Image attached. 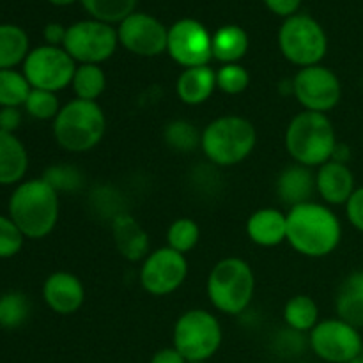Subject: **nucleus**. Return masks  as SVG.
<instances>
[{
  "label": "nucleus",
  "mask_w": 363,
  "mask_h": 363,
  "mask_svg": "<svg viewBox=\"0 0 363 363\" xmlns=\"http://www.w3.org/2000/svg\"><path fill=\"white\" fill-rule=\"evenodd\" d=\"M257 144V131L241 116H222L208 124L201 135V149L216 167H234L248 158Z\"/></svg>",
  "instance_id": "4"
},
{
  "label": "nucleus",
  "mask_w": 363,
  "mask_h": 363,
  "mask_svg": "<svg viewBox=\"0 0 363 363\" xmlns=\"http://www.w3.org/2000/svg\"><path fill=\"white\" fill-rule=\"evenodd\" d=\"M30 314V303L20 291H11L0 296V328H20Z\"/></svg>",
  "instance_id": "31"
},
{
  "label": "nucleus",
  "mask_w": 363,
  "mask_h": 363,
  "mask_svg": "<svg viewBox=\"0 0 363 363\" xmlns=\"http://www.w3.org/2000/svg\"><path fill=\"white\" fill-rule=\"evenodd\" d=\"M350 363H363V353L360 354V357H357L353 362H350Z\"/></svg>",
  "instance_id": "43"
},
{
  "label": "nucleus",
  "mask_w": 363,
  "mask_h": 363,
  "mask_svg": "<svg viewBox=\"0 0 363 363\" xmlns=\"http://www.w3.org/2000/svg\"><path fill=\"white\" fill-rule=\"evenodd\" d=\"M248 85H250V73L240 62L223 64L216 71V89L223 94L238 96L247 91Z\"/></svg>",
  "instance_id": "33"
},
{
  "label": "nucleus",
  "mask_w": 363,
  "mask_h": 363,
  "mask_svg": "<svg viewBox=\"0 0 363 363\" xmlns=\"http://www.w3.org/2000/svg\"><path fill=\"white\" fill-rule=\"evenodd\" d=\"M337 318L363 330V269L350 273L339 286L335 296Z\"/></svg>",
  "instance_id": "22"
},
{
  "label": "nucleus",
  "mask_w": 363,
  "mask_h": 363,
  "mask_svg": "<svg viewBox=\"0 0 363 363\" xmlns=\"http://www.w3.org/2000/svg\"><path fill=\"white\" fill-rule=\"evenodd\" d=\"M117 38L128 52L140 57L162 55L169 45V30L165 25L145 13H133L121 21Z\"/></svg>",
  "instance_id": "15"
},
{
  "label": "nucleus",
  "mask_w": 363,
  "mask_h": 363,
  "mask_svg": "<svg viewBox=\"0 0 363 363\" xmlns=\"http://www.w3.org/2000/svg\"><path fill=\"white\" fill-rule=\"evenodd\" d=\"M28 55V35L18 25H0V69H13Z\"/></svg>",
  "instance_id": "25"
},
{
  "label": "nucleus",
  "mask_w": 363,
  "mask_h": 363,
  "mask_svg": "<svg viewBox=\"0 0 363 363\" xmlns=\"http://www.w3.org/2000/svg\"><path fill=\"white\" fill-rule=\"evenodd\" d=\"M248 52V35L238 25H225L213 34V57L222 64H238Z\"/></svg>",
  "instance_id": "24"
},
{
  "label": "nucleus",
  "mask_w": 363,
  "mask_h": 363,
  "mask_svg": "<svg viewBox=\"0 0 363 363\" xmlns=\"http://www.w3.org/2000/svg\"><path fill=\"white\" fill-rule=\"evenodd\" d=\"M87 13L103 23H121L133 14L137 0H82Z\"/></svg>",
  "instance_id": "30"
},
{
  "label": "nucleus",
  "mask_w": 363,
  "mask_h": 363,
  "mask_svg": "<svg viewBox=\"0 0 363 363\" xmlns=\"http://www.w3.org/2000/svg\"><path fill=\"white\" fill-rule=\"evenodd\" d=\"M172 342L188 363L208 362L222 347V325L209 311L190 308L174 325Z\"/></svg>",
  "instance_id": "7"
},
{
  "label": "nucleus",
  "mask_w": 363,
  "mask_h": 363,
  "mask_svg": "<svg viewBox=\"0 0 363 363\" xmlns=\"http://www.w3.org/2000/svg\"><path fill=\"white\" fill-rule=\"evenodd\" d=\"M149 363H188L183 358V354L176 350V347H163V350L156 351Z\"/></svg>",
  "instance_id": "41"
},
{
  "label": "nucleus",
  "mask_w": 363,
  "mask_h": 363,
  "mask_svg": "<svg viewBox=\"0 0 363 363\" xmlns=\"http://www.w3.org/2000/svg\"><path fill=\"white\" fill-rule=\"evenodd\" d=\"M216 91V71L209 66L186 67L176 82V94L184 105L197 106L208 101Z\"/></svg>",
  "instance_id": "21"
},
{
  "label": "nucleus",
  "mask_w": 363,
  "mask_h": 363,
  "mask_svg": "<svg viewBox=\"0 0 363 363\" xmlns=\"http://www.w3.org/2000/svg\"><path fill=\"white\" fill-rule=\"evenodd\" d=\"M206 289L209 301L216 311L225 315H240L254 300V269L245 259H222L209 272Z\"/></svg>",
  "instance_id": "6"
},
{
  "label": "nucleus",
  "mask_w": 363,
  "mask_h": 363,
  "mask_svg": "<svg viewBox=\"0 0 363 363\" xmlns=\"http://www.w3.org/2000/svg\"><path fill=\"white\" fill-rule=\"evenodd\" d=\"M337 144L335 128L326 113L303 110L287 124L286 149L298 165L319 169L333 158Z\"/></svg>",
  "instance_id": "3"
},
{
  "label": "nucleus",
  "mask_w": 363,
  "mask_h": 363,
  "mask_svg": "<svg viewBox=\"0 0 363 363\" xmlns=\"http://www.w3.org/2000/svg\"><path fill=\"white\" fill-rule=\"evenodd\" d=\"M67 28H64L60 23H48L45 27V39L50 46H62L66 39Z\"/></svg>",
  "instance_id": "40"
},
{
  "label": "nucleus",
  "mask_w": 363,
  "mask_h": 363,
  "mask_svg": "<svg viewBox=\"0 0 363 363\" xmlns=\"http://www.w3.org/2000/svg\"><path fill=\"white\" fill-rule=\"evenodd\" d=\"M199 240H201V229L199 223L191 218L174 220L167 230V247L183 255L194 250Z\"/></svg>",
  "instance_id": "32"
},
{
  "label": "nucleus",
  "mask_w": 363,
  "mask_h": 363,
  "mask_svg": "<svg viewBox=\"0 0 363 363\" xmlns=\"http://www.w3.org/2000/svg\"><path fill=\"white\" fill-rule=\"evenodd\" d=\"M291 89L298 103L308 112L328 113L342 98V84L339 77L321 64L301 67L291 82Z\"/></svg>",
  "instance_id": "12"
},
{
  "label": "nucleus",
  "mask_w": 363,
  "mask_h": 363,
  "mask_svg": "<svg viewBox=\"0 0 363 363\" xmlns=\"http://www.w3.org/2000/svg\"><path fill=\"white\" fill-rule=\"evenodd\" d=\"M32 87L23 73L16 69H0V106L20 108L25 105Z\"/></svg>",
  "instance_id": "28"
},
{
  "label": "nucleus",
  "mask_w": 363,
  "mask_h": 363,
  "mask_svg": "<svg viewBox=\"0 0 363 363\" xmlns=\"http://www.w3.org/2000/svg\"><path fill=\"white\" fill-rule=\"evenodd\" d=\"M77 62L62 46H38L28 52L23 62V74L32 89L59 92L73 82Z\"/></svg>",
  "instance_id": "9"
},
{
  "label": "nucleus",
  "mask_w": 363,
  "mask_h": 363,
  "mask_svg": "<svg viewBox=\"0 0 363 363\" xmlns=\"http://www.w3.org/2000/svg\"><path fill=\"white\" fill-rule=\"evenodd\" d=\"M247 236L257 247H279L287 236V215L277 208L257 209L247 220Z\"/></svg>",
  "instance_id": "19"
},
{
  "label": "nucleus",
  "mask_w": 363,
  "mask_h": 363,
  "mask_svg": "<svg viewBox=\"0 0 363 363\" xmlns=\"http://www.w3.org/2000/svg\"><path fill=\"white\" fill-rule=\"evenodd\" d=\"M28 169V155L25 145L14 133L0 130V184H20Z\"/></svg>",
  "instance_id": "23"
},
{
  "label": "nucleus",
  "mask_w": 363,
  "mask_h": 363,
  "mask_svg": "<svg viewBox=\"0 0 363 363\" xmlns=\"http://www.w3.org/2000/svg\"><path fill=\"white\" fill-rule=\"evenodd\" d=\"M9 218L28 240H43L59 222V194L43 177L14 188L9 199Z\"/></svg>",
  "instance_id": "2"
},
{
  "label": "nucleus",
  "mask_w": 363,
  "mask_h": 363,
  "mask_svg": "<svg viewBox=\"0 0 363 363\" xmlns=\"http://www.w3.org/2000/svg\"><path fill=\"white\" fill-rule=\"evenodd\" d=\"M25 236L9 216L0 215V259H11L23 248Z\"/></svg>",
  "instance_id": "36"
},
{
  "label": "nucleus",
  "mask_w": 363,
  "mask_h": 363,
  "mask_svg": "<svg viewBox=\"0 0 363 363\" xmlns=\"http://www.w3.org/2000/svg\"><path fill=\"white\" fill-rule=\"evenodd\" d=\"M284 321L287 328L298 333H311L319 323L318 303L307 294H296L289 298L284 307Z\"/></svg>",
  "instance_id": "26"
},
{
  "label": "nucleus",
  "mask_w": 363,
  "mask_h": 363,
  "mask_svg": "<svg viewBox=\"0 0 363 363\" xmlns=\"http://www.w3.org/2000/svg\"><path fill=\"white\" fill-rule=\"evenodd\" d=\"M275 190L280 201L289 208L311 202L315 194V174L308 167L293 163L279 174Z\"/></svg>",
  "instance_id": "20"
},
{
  "label": "nucleus",
  "mask_w": 363,
  "mask_h": 363,
  "mask_svg": "<svg viewBox=\"0 0 363 363\" xmlns=\"http://www.w3.org/2000/svg\"><path fill=\"white\" fill-rule=\"evenodd\" d=\"M112 238L116 248L126 261H144L151 254L149 236L130 213H117L112 220Z\"/></svg>",
  "instance_id": "18"
},
{
  "label": "nucleus",
  "mask_w": 363,
  "mask_h": 363,
  "mask_svg": "<svg viewBox=\"0 0 363 363\" xmlns=\"http://www.w3.org/2000/svg\"><path fill=\"white\" fill-rule=\"evenodd\" d=\"M308 346L326 363H350L363 353L360 330L340 318L319 321L308 335Z\"/></svg>",
  "instance_id": "10"
},
{
  "label": "nucleus",
  "mask_w": 363,
  "mask_h": 363,
  "mask_svg": "<svg viewBox=\"0 0 363 363\" xmlns=\"http://www.w3.org/2000/svg\"><path fill=\"white\" fill-rule=\"evenodd\" d=\"M119 45L117 30L98 20L73 23L66 32L62 48L78 64H101L108 60Z\"/></svg>",
  "instance_id": "11"
},
{
  "label": "nucleus",
  "mask_w": 363,
  "mask_h": 363,
  "mask_svg": "<svg viewBox=\"0 0 363 363\" xmlns=\"http://www.w3.org/2000/svg\"><path fill=\"white\" fill-rule=\"evenodd\" d=\"M186 277V257L169 247L156 248L142 261L140 284L151 296H169L176 293Z\"/></svg>",
  "instance_id": "13"
},
{
  "label": "nucleus",
  "mask_w": 363,
  "mask_h": 363,
  "mask_svg": "<svg viewBox=\"0 0 363 363\" xmlns=\"http://www.w3.org/2000/svg\"><path fill=\"white\" fill-rule=\"evenodd\" d=\"M346 216L351 225L363 233V186L357 188L346 204Z\"/></svg>",
  "instance_id": "37"
},
{
  "label": "nucleus",
  "mask_w": 363,
  "mask_h": 363,
  "mask_svg": "<svg viewBox=\"0 0 363 363\" xmlns=\"http://www.w3.org/2000/svg\"><path fill=\"white\" fill-rule=\"evenodd\" d=\"M23 106L28 116L39 121L55 119L57 113L62 108L59 98H57V92L43 91V89H32Z\"/></svg>",
  "instance_id": "34"
},
{
  "label": "nucleus",
  "mask_w": 363,
  "mask_h": 363,
  "mask_svg": "<svg viewBox=\"0 0 363 363\" xmlns=\"http://www.w3.org/2000/svg\"><path fill=\"white\" fill-rule=\"evenodd\" d=\"M21 124V112L20 108L14 106H7V108H0V130L6 133H14Z\"/></svg>",
  "instance_id": "38"
},
{
  "label": "nucleus",
  "mask_w": 363,
  "mask_h": 363,
  "mask_svg": "<svg viewBox=\"0 0 363 363\" xmlns=\"http://www.w3.org/2000/svg\"><path fill=\"white\" fill-rule=\"evenodd\" d=\"M167 52L179 66H208L213 59V35L197 20L184 18L169 28Z\"/></svg>",
  "instance_id": "14"
},
{
  "label": "nucleus",
  "mask_w": 363,
  "mask_h": 363,
  "mask_svg": "<svg viewBox=\"0 0 363 363\" xmlns=\"http://www.w3.org/2000/svg\"><path fill=\"white\" fill-rule=\"evenodd\" d=\"M48 2L55 4V6H69V4H73L74 0H48Z\"/></svg>",
  "instance_id": "42"
},
{
  "label": "nucleus",
  "mask_w": 363,
  "mask_h": 363,
  "mask_svg": "<svg viewBox=\"0 0 363 363\" xmlns=\"http://www.w3.org/2000/svg\"><path fill=\"white\" fill-rule=\"evenodd\" d=\"M106 117L98 101L71 99L53 119V137L67 152H87L103 140Z\"/></svg>",
  "instance_id": "5"
},
{
  "label": "nucleus",
  "mask_w": 363,
  "mask_h": 363,
  "mask_svg": "<svg viewBox=\"0 0 363 363\" xmlns=\"http://www.w3.org/2000/svg\"><path fill=\"white\" fill-rule=\"evenodd\" d=\"M191 363H208V362H191Z\"/></svg>",
  "instance_id": "44"
},
{
  "label": "nucleus",
  "mask_w": 363,
  "mask_h": 363,
  "mask_svg": "<svg viewBox=\"0 0 363 363\" xmlns=\"http://www.w3.org/2000/svg\"><path fill=\"white\" fill-rule=\"evenodd\" d=\"M269 11H273L279 16H294V13L300 7L301 0H264Z\"/></svg>",
  "instance_id": "39"
},
{
  "label": "nucleus",
  "mask_w": 363,
  "mask_h": 363,
  "mask_svg": "<svg viewBox=\"0 0 363 363\" xmlns=\"http://www.w3.org/2000/svg\"><path fill=\"white\" fill-rule=\"evenodd\" d=\"M77 99L98 101L106 89V74L98 64H78L71 82Z\"/></svg>",
  "instance_id": "27"
},
{
  "label": "nucleus",
  "mask_w": 363,
  "mask_h": 363,
  "mask_svg": "<svg viewBox=\"0 0 363 363\" xmlns=\"http://www.w3.org/2000/svg\"><path fill=\"white\" fill-rule=\"evenodd\" d=\"M43 300L55 314L71 315L84 305L85 287L73 273L55 272L43 284Z\"/></svg>",
  "instance_id": "16"
},
{
  "label": "nucleus",
  "mask_w": 363,
  "mask_h": 363,
  "mask_svg": "<svg viewBox=\"0 0 363 363\" xmlns=\"http://www.w3.org/2000/svg\"><path fill=\"white\" fill-rule=\"evenodd\" d=\"M43 179L59 194V191H74L82 186V174L73 165H53L43 174Z\"/></svg>",
  "instance_id": "35"
},
{
  "label": "nucleus",
  "mask_w": 363,
  "mask_h": 363,
  "mask_svg": "<svg viewBox=\"0 0 363 363\" xmlns=\"http://www.w3.org/2000/svg\"><path fill=\"white\" fill-rule=\"evenodd\" d=\"M279 46L282 55L301 69L321 64L328 52V39L314 18L294 14L280 27Z\"/></svg>",
  "instance_id": "8"
},
{
  "label": "nucleus",
  "mask_w": 363,
  "mask_h": 363,
  "mask_svg": "<svg viewBox=\"0 0 363 363\" xmlns=\"http://www.w3.org/2000/svg\"><path fill=\"white\" fill-rule=\"evenodd\" d=\"M201 135L202 133H199L195 124H191L186 119L170 121L163 131L167 145L172 147L174 151L184 152V155H190L195 149L201 147Z\"/></svg>",
  "instance_id": "29"
},
{
  "label": "nucleus",
  "mask_w": 363,
  "mask_h": 363,
  "mask_svg": "<svg viewBox=\"0 0 363 363\" xmlns=\"http://www.w3.org/2000/svg\"><path fill=\"white\" fill-rule=\"evenodd\" d=\"M357 190L353 170L347 163L330 160L315 172V191L330 206H346Z\"/></svg>",
  "instance_id": "17"
},
{
  "label": "nucleus",
  "mask_w": 363,
  "mask_h": 363,
  "mask_svg": "<svg viewBox=\"0 0 363 363\" xmlns=\"http://www.w3.org/2000/svg\"><path fill=\"white\" fill-rule=\"evenodd\" d=\"M286 241L311 259H321L333 254L342 240V223L339 216L325 204L303 202L289 208Z\"/></svg>",
  "instance_id": "1"
}]
</instances>
